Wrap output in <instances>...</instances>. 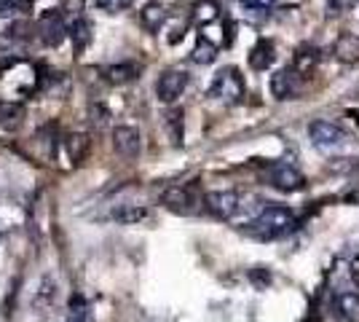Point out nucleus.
Returning a JSON list of instances; mask_svg holds the SVG:
<instances>
[{
  "label": "nucleus",
  "mask_w": 359,
  "mask_h": 322,
  "mask_svg": "<svg viewBox=\"0 0 359 322\" xmlns=\"http://www.w3.org/2000/svg\"><path fill=\"white\" fill-rule=\"evenodd\" d=\"M38 32H41V41L43 46H60L62 41L70 35V30L65 27V19H62V11H46L38 22Z\"/></svg>",
  "instance_id": "obj_10"
},
{
  "label": "nucleus",
  "mask_w": 359,
  "mask_h": 322,
  "mask_svg": "<svg viewBox=\"0 0 359 322\" xmlns=\"http://www.w3.org/2000/svg\"><path fill=\"white\" fill-rule=\"evenodd\" d=\"M330 6V14H344L346 8L351 6V0H327Z\"/></svg>",
  "instance_id": "obj_31"
},
{
  "label": "nucleus",
  "mask_w": 359,
  "mask_h": 322,
  "mask_svg": "<svg viewBox=\"0 0 359 322\" xmlns=\"http://www.w3.org/2000/svg\"><path fill=\"white\" fill-rule=\"evenodd\" d=\"M220 16V6H217V0H198L194 6V19L198 25H210Z\"/></svg>",
  "instance_id": "obj_21"
},
{
  "label": "nucleus",
  "mask_w": 359,
  "mask_h": 322,
  "mask_svg": "<svg viewBox=\"0 0 359 322\" xmlns=\"http://www.w3.org/2000/svg\"><path fill=\"white\" fill-rule=\"evenodd\" d=\"M204 207H207L215 217H220V220H233V217L241 213L244 199H241L236 191H210V194L204 196Z\"/></svg>",
  "instance_id": "obj_6"
},
{
  "label": "nucleus",
  "mask_w": 359,
  "mask_h": 322,
  "mask_svg": "<svg viewBox=\"0 0 359 322\" xmlns=\"http://www.w3.org/2000/svg\"><path fill=\"white\" fill-rule=\"evenodd\" d=\"M65 148H67V156H70V161H73V164H81V161L86 159V154H89L91 140H89V135H81V132H75V135H67V140H65Z\"/></svg>",
  "instance_id": "obj_18"
},
{
  "label": "nucleus",
  "mask_w": 359,
  "mask_h": 322,
  "mask_svg": "<svg viewBox=\"0 0 359 322\" xmlns=\"http://www.w3.org/2000/svg\"><path fill=\"white\" fill-rule=\"evenodd\" d=\"M169 126H172V140L180 142L182 140V110H172L169 113Z\"/></svg>",
  "instance_id": "obj_25"
},
{
  "label": "nucleus",
  "mask_w": 359,
  "mask_h": 322,
  "mask_svg": "<svg viewBox=\"0 0 359 322\" xmlns=\"http://www.w3.org/2000/svg\"><path fill=\"white\" fill-rule=\"evenodd\" d=\"M166 19H169V11H166L161 3H148V6L140 11V22H142V27L150 32L161 30Z\"/></svg>",
  "instance_id": "obj_15"
},
{
  "label": "nucleus",
  "mask_w": 359,
  "mask_h": 322,
  "mask_svg": "<svg viewBox=\"0 0 359 322\" xmlns=\"http://www.w3.org/2000/svg\"><path fill=\"white\" fill-rule=\"evenodd\" d=\"M14 11H19L16 0H0V16H11Z\"/></svg>",
  "instance_id": "obj_32"
},
{
  "label": "nucleus",
  "mask_w": 359,
  "mask_h": 322,
  "mask_svg": "<svg viewBox=\"0 0 359 322\" xmlns=\"http://www.w3.org/2000/svg\"><path fill=\"white\" fill-rule=\"evenodd\" d=\"M188 73L182 67H169L161 73V78L156 81V97L164 102V105H172L180 94L188 89Z\"/></svg>",
  "instance_id": "obj_8"
},
{
  "label": "nucleus",
  "mask_w": 359,
  "mask_h": 322,
  "mask_svg": "<svg viewBox=\"0 0 359 322\" xmlns=\"http://www.w3.org/2000/svg\"><path fill=\"white\" fill-rule=\"evenodd\" d=\"M191 60H194L196 65H212V62L217 60V46L212 43L210 38L198 35V41H196L194 51H191Z\"/></svg>",
  "instance_id": "obj_19"
},
{
  "label": "nucleus",
  "mask_w": 359,
  "mask_h": 322,
  "mask_svg": "<svg viewBox=\"0 0 359 322\" xmlns=\"http://www.w3.org/2000/svg\"><path fill=\"white\" fill-rule=\"evenodd\" d=\"M295 226H298V217L285 204H266L252 223H247L250 234L257 239H279V236L290 234Z\"/></svg>",
  "instance_id": "obj_2"
},
{
  "label": "nucleus",
  "mask_w": 359,
  "mask_h": 322,
  "mask_svg": "<svg viewBox=\"0 0 359 322\" xmlns=\"http://www.w3.org/2000/svg\"><path fill=\"white\" fill-rule=\"evenodd\" d=\"M335 57L344 62H359V38L357 35H351V32H344L338 41H335Z\"/></svg>",
  "instance_id": "obj_17"
},
{
  "label": "nucleus",
  "mask_w": 359,
  "mask_h": 322,
  "mask_svg": "<svg viewBox=\"0 0 359 322\" xmlns=\"http://www.w3.org/2000/svg\"><path fill=\"white\" fill-rule=\"evenodd\" d=\"M27 30L32 32V25H27V22H16V25L8 27V35H11V38H19V41H25V38H30Z\"/></svg>",
  "instance_id": "obj_28"
},
{
  "label": "nucleus",
  "mask_w": 359,
  "mask_h": 322,
  "mask_svg": "<svg viewBox=\"0 0 359 322\" xmlns=\"http://www.w3.org/2000/svg\"><path fill=\"white\" fill-rule=\"evenodd\" d=\"M271 97L279 100V102H287V100H298L300 92H303V78L292 70V67H282L276 70L269 81Z\"/></svg>",
  "instance_id": "obj_5"
},
{
  "label": "nucleus",
  "mask_w": 359,
  "mask_h": 322,
  "mask_svg": "<svg viewBox=\"0 0 359 322\" xmlns=\"http://www.w3.org/2000/svg\"><path fill=\"white\" fill-rule=\"evenodd\" d=\"M113 148L123 159H135L142 151V135L135 126H116L113 129Z\"/></svg>",
  "instance_id": "obj_11"
},
{
  "label": "nucleus",
  "mask_w": 359,
  "mask_h": 322,
  "mask_svg": "<svg viewBox=\"0 0 359 322\" xmlns=\"http://www.w3.org/2000/svg\"><path fill=\"white\" fill-rule=\"evenodd\" d=\"M239 3L250 11H269L276 0H239Z\"/></svg>",
  "instance_id": "obj_29"
},
{
  "label": "nucleus",
  "mask_w": 359,
  "mask_h": 322,
  "mask_svg": "<svg viewBox=\"0 0 359 322\" xmlns=\"http://www.w3.org/2000/svg\"><path fill=\"white\" fill-rule=\"evenodd\" d=\"M269 183L273 185L276 191L292 194V191H303V188H306V175H303L298 167L287 164V161H276V164H271V169H269Z\"/></svg>",
  "instance_id": "obj_9"
},
{
  "label": "nucleus",
  "mask_w": 359,
  "mask_h": 322,
  "mask_svg": "<svg viewBox=\"0 0 359 322\" xmlns=\"http://www.w3.org/2000/svg\"><path fill=\"white\" fill-rule=\"evenodd\" d=\"M25 121V105L14 100H0V129H16Z\"/></svg>",
  "instance_id": "obj_16"
},
{
  "label": "nucleus",
  "mask_w": 359,
  "mask_h": 322,
  "mask_svg": "<svg viewBox=\"0 0 359 322\" xmlns=\"http://www.w3.org/2000/svg\"><path fill=\"white\" fill-rule=\"evenodd\" d=\"M54 298H57V282L51 279V276H43V282H41V288L35 293V307H51L54 304Z\"/></svg>",
  "instance_id": "obj_24"
},
{
  "label": "nucleus",
  "mask_w": 359,
  "mask_h": 322,
  "mask_svg": "<svg viewBox=\"0 0 359 322\" xmlns=\"http://www.w3.org/2000/svg\"><path fill=\"white\" fill-rule=\"evenodd\" d=\"M105 81L116 83V86H123V83H132L135 78H140V65L135 62H121V65H110L102 70Z\"/></svg>",
  "instance_id": "obj_14"
},
{
  "label": "nucleus",
  "mask_w": 359,
  "mask_h": 322,
  "mask_svg": "<svg viewBox=\"0 0 359 322\" xmlns=\"http://www.w3.org/2000/svg\"><path fill=\"white\" fill-rule=\"evenodd\" d=\"M62 16H75V19H81V11H83V0H62Z\"/></svg>",
  "instance_id": "obj_27"
},
{
  "label": "nucleus",
  "mask_w": 359,
  "mask_h": 322,
  "mask_svg": "<svg viewBox=\"0 0 359 322\" xmlns=\"http://www.w3.org/2000/svg\"><path fill=\"white\" fill-rule=\"evenodd\" d=\"M70 41H73V46L78 51H83V48L89 46L91 41V25L86 19H75L73 25H70Z\"/></svg>",
  "instance_id": "obj_20"
},
{
  "label": "nucleus",
  "mask_w": 359,
  "mask_h": 322,
  "mask_svg": "<svg viewBox=\"0 0 359 322\" xmlns=\"http://www.w3.org/2000/svg\"><path fill=\"white\" fill-rule=\"evenodd\" d=\"M309 137H311V142H314L316 148L332 151V148H341V145L346 142V129L344 126H338L335 121L319 119V121L309 123Z\"/></svg>",
  "instance_id": "obj_7"
},
{
  "label": "nucleus",
  "mask_w": 359,
  "mask_h": 322,
  "mask_svg": "<svg viewBox=\"0 0 359 322\" xmlns=\"http://www.w3.org/2000/svg\"><path fill=\"white\" fill-rule=\"evenodd\" d=\"M113 217L118 220V223H126V226H132V223H140V220H145L148 217V210L145 207H137V204H126V207H121L113 213Z\"/></svg>",
  "instance_id": "obj_23"
},
{
  "label": "nucleus",
  "mask_w": 359,
  "mask_h": 322,
  "mask_svg": "<svg viewBox=\"0 0 359 322\" xmlns=\"http://www.w3.org/2000/svg\"><path fill=\"white\" fill-rule=\"evenodd\" d=\"M319 60H322L319 46H314V43H300L298 51L292 54V65H290V67L306 81V78L314 76V70L319 67Z\"/></svg>",
  "instance_id": "obj_12"
},
{
  "label": "nucleus",
  "mask_w": 359,
  "mask_h": 322,
  "mask_svg": "<svg viewBox=\"0 0 359 322\" xmlns=\"http://www.w3.org/2000/svg\"><path fill=\"white\" fill-rule=\"evenodd\" d=\"M332 311L346 320H359V276L357 269L346 266V261H335L332 266V285H330Z\"/></svg>",
  "instance_id": "obj_1"
},
{
  "label": "nucleus",
  "mask_w": 359,
  "mask_h": 322,
  "mask_svg": "<svg viewBox=\"0 0 359 322\" xmlns=\"http://www.w3.org/2000/svg\"><path fill=\"white\" fill-rule=\"evenodd\" d=\"M107 116H110V113H107V110L102 105H97V107L91 105V121L97 119V126H102V123L107 121Z\"/></svg>",
  "instance_id": "obj_30"
},
{
  "label": "nucleus",
  "mask_w": 359,
  "mask_h": 322,
  "mask_svg": "<svg viewBox=\"0 0 359 322\" xmlns=\"http://www.w3.org/2000/svg\"><path fill=\"white\" fill-rule=\"evenodd\" d=\"M273 62H276V48H273V41L260 38V41L252 46V51H250V67L257 70V73H263V70H269Z\"/></svg>",
  "instance_id": "obj_13"
},
{
  "label": "nucleus",
  "mask_w": 359,
  "mask_h": 322,
  "mask_svg": "<svg viewBox=\"0 0 359 322\" xmlns=\"http://www.w3.org/2000/svg\"><path fill=\"white\" fill-rule=\"evenodd\" d=\"M210 97L223 102V105H239L244 100V78L236 67H223L217 70L210 83Z\"/></svg>",
  "instance_id": "obj_3"
},
{
  "label": "nucleus",
  "mask_w": 359,
  "mask_h": 322,
  "mask_svg": "<svg viewBox=\"0 0 359 322\" xmlns=\"http://www.w3.org/2000/svg\"><path fill=\"white\" fill-rule=\"evenodd\" d=\"M94 3H97L100 8H105V11H113V14H116V11H123V8H129L135 0H94Z\"/></svg>",
  "instance_id": "obj_26"
},
{
  "label": "nucleus",
  "mask_w": 359,
  "mask_h": 322,
  "mask_svg": "<svg viewBox=\"0 0 359 322\" xmlns=\"http://www.w3.org/2000/svg\"><path fill=\"white\" fill-rule=\"evenodd\" d=\"M67 322H94L91 320V307L83 295H73L70 298V311H67Z\"/></svg>",
  "instance_id": "obj_22"
},
{
  "label": "nucleus",
  "mask_w": 359,
  "mask_h": 322,
  "mask_svg": "<svg viewBox=\"0 0 359 322\" xmlns=\"http://www.w3.org/2000/svg\"><path fill=\"white\" fill-rule=\"evenodd\" d=\"M16 3H19V11H27V8H32L35 0H16Z\"/></svg>",
  "instance_id": "obj_33"
},
{
  "label": "nucleus",
  "mask_w": 359,
  "mask_h": 322,
  "mask_svg": "<svg viewBox=\"0 0 359 322\" xmlns=\"http://www.w3.org/2000/svg\"><path fill=\"white\" fill-rule=\"evenodd\" d=\"M161 204L177 215H196L201 207V199L196 196L191 185H169L161 194Z\"/></svg>",
  "instance_id": "obj_4"
}]
</instances>
